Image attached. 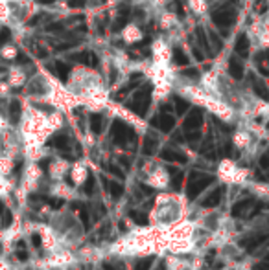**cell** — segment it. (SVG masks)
<instances>
[{
  "label": "cell",
  "mask_w": 269,
  "mask_h": 270,
  "mask_svg": "<svg viewBox=\"0 0 269 270\" xmlns=\"http://www.w3.org/2000/svg\"><path fill=\"white\" fill-rule=\"evenodd\" d=\"M127 19H129V17L118 15L116 22H114V24H113V32H120V30H122V28H124L125 24H127Z\"/></svg>",
  "instance_id": "obj_23"
},
{
  "label": "cell",
  "mask_w": 269,
  "mask_h": 270,
  "mask_svg": "<svg viewBox=\"0 0 269 270\" xmlns=\"http://www.w3.org/2000/svg\"><path fill=\"white\" fill-rule=\"evenodd\" d=\"M229 74H231L234 79H242V77H243V64H242V61H238L236 57L229 59Z\"/></svg>",
  "instance_id": "obj_8"
},
{
  "label": "cell",
  "mask_w": 269,
  "mask_h": 270,
  "mask_svg": "<svg viewBox=\"0 0 269 270\" xmlns=\"http://www.w3.org/2000/svg\"><path fill=\"white\" fill-rule=\"evenodd\" d=\"M91 129L94 134H100L103 131V116L102 114H92L91 116Z\"/></svg>",
  "instance_id": "obj_15"
},
{
  "label": "cell",
  "mask_w": 269,
  "mask_h": 270,
  "mask_svg": "<svg viewBox=\"0 0 269 270\" xmlns=\"http://www.w3.org/2000/svg\"><path fill=\"white\" fill-rule=\"evenodd\" d=\"M162 160H168V162H179V164H184L186 162V156L183 153H177V151H172V149H164L161 153Z\"/></svg>",
  "instance_id": "obj_10"
},
{
  "label": "cell",
  "mask_w": 269,
  "mask_h": 270,
  "mask_svg": "<svg viewBox=\"0 0 269 270\" xmlns=\"http://www.w3.org/2000/svg\"><path fill=\"white\" fill-rule=\"evenodd\" d=\"M173 103H175V111H177L179 114H183V112H186L190 109L188 101L183 100V98H179V96H175V98H173Z\"/></svg>",
  "instance_id": "obj_21"
},
{
  "label": "cell",
  "mask_w": 269,
  "mask_h": 270,
  "mask_svg": "<svg viewBox=\"0 0 269 270\" xmlns=\"http://www.w3.org/2000/svg\"><path fill=\"white\" fill-rule=\"evenodd\" d=\"M89 66H98V57L94 53H91V63H89Z\"/></svg>",
  "instance_id": "obj_38"
},
{
  "label": "cell",
  "mask_w": 269,
  "mask_h": 270,
  "mask_svg": "<svg viewBox=\"0 0 269 270\" xmlns=\"http://www.w3.org/2000/svg\"><path fill=\"white\" fill-rule=\"evenodd\" d=\"M253 90H254V94L258 96L260 100H264V101H269V90L267 86L262 83L260 79H256V77H253Z\"/></svg>",
  "instance_id": "obj_11"
},
{
  "label": "cell",
  "mask_w": 269,
  "mask_h": 270,
  "mask_svg": "<svg viewBox=\"0 0 269 270\" xmlns=\"http://www.w3.org/2000/svg\"><path fill=\"white\" fill-rule=\"evenodd\" d=\"M37 55H39V57H46V55H48V52H46L44 48H39V50H37Z\"/></svg>",
  "instance_id": "obj_40"
},
{
  "label": "cell",
  "mask_w": 269,
  "mask_h": 270,
  "mask_svg": "<svg viewBox=\"0 0 269 270\" xmlns=\"http://www.w3.org/2000/svg\"><path fill=\"white\" fill-rule=\"evenodd\" d=\"M70 61H78V63H85V64H89V63H91V53H89V52L74 53V55H70Z\"/></svg>",
  "instance_id": "obj_22"
},
{
  "label": "cell",
  "mask_w": 269,
  "mask_h": 270,
  "mask_svg": "<svg viewBox=\"0 0 269 270\" xmlns=\"http://www.w3.org/2000/svg\"><path fill=\"white\" fill-rule=\"evenodd\" d=\"M201 123H203V112H201L199 109H194V111H190V114L186 116L183 127H184V131H195V129H199Z\"/></svg>",
  "instance_id": "obj_6"
},
{
  "label": "cell",
  "mask_w": 269,
  "mask_h": 270,
  "mask_svg": "<svg viewBox=\"0 0 269 270\" xmlns=\"http://www.w3.org/2000/svg\"><path fill=\"white\" fill-rule=\"evenodd\" d=\"M256 270H269V259L258 263V265H256Z\"/></svg>",
  "instance_id": "obj_36"
},
{
  "label": "cell",
  "mask_w": 269,
  "mask_h": 270,
  "mask_svg": "<svg viewBox=\"0 0 269 270\" xmlns=\"http://www.w3.org/2000/svg\"><path fill=\"white\" fill-rule=\"evenodd\" d=\"M129 215H131V219H133L134 223H139V224H146V223H148V219L144 217V213H140V212H131Z\"/></svg>",
  "instance_id": "obj_28"
},
{
  "label": "cell",
  "mask_w": 269,
  "mask_h": 270,
  "mask_svg": "<svg viewBox=\"0 0 269 270\" xmlns=\"http://www.w3.org/2000/svg\"><path fill=\"white\" fill-rule=\"evenodd\" d=\"M92 191H94V176L89 175V178L85 182V193L87 195H92Z\"/></svg>",
  "instance_id": "obj_29"
},
{
  "label": "cell",
  "mask_w": 269,
  "mask_h": 270,
  "mask_svg": "<svg viewBox=\"0 0 269 270\" xmlns=\"http://www.w3.org/2000/svg\"><path fill=\"white\" fill-rule=\"evenodd\" d=\"M80 217H81V221H83V224H85V226H89V224H91V219H89V212H87V208H81V210H80Z\"/></svg>",
  "instance_id": "obj_30"
},
{
  "label": "cell",
  "mask_w": 269,
  "mask_h": 270,
  "mask_svg": "<svg viewBox=\"0 0 269 270\" xmlns=\"http://www.w3.org/2000/svg\"><path fill=\"white\" fill-rule=\"evenodd\" d=\"M157 145H159V142H157V138H153V136H146L144 145H142V153H144L146 156H150V154L155 153Z\"/></svg>",
  "instance_id": "obj_12"
},
{
  "label": "cell",
  "mask_w": 269,
  "mask_h": 270,
  "mask_svg": "<svg viewBox=\"0 0 269 270\" xmlns=\"http://www.w3.org/2000/svg\"><path fill=\"white\" fill-rule=\"evenodd\" d=\"M195 35H197V41H199V44H201V48H203L205 52H210L212 48H210V44H209V39H207V35H205V30L203 28H197L195 30Z\"/></svg>",
  "instance_id": "obj_19"
},
{
  "label": "cell",
  "mask_w": 269,
  "mask_h": 270,
  "mask_svg": "<svg viewBox=\"0 0 269 270\" xmlns=\"http://www.w3.org/2000/svg\"><path fill=\"white\" fill-rule=\"evenodd\" d=\"M150 103H151V88L150 85H146L142 90H139L137 94H134L133 101L129 103V109L133 112H137L139 116H146V112L150 109Z\"/></svg>",
  "instance_id": "obj_1"
},
{
  "label": "cell",
  "mask_w": 269,
  "mask_h": 270,
  "mask_svg": "<svg viewBox=\"0 0 269 270\" xmlns=\"http://www.w3.org/2000/svg\"><path fill=\"white\" fill-rule=\"evenodd\" d=\"M221 197H223V188H216L212 193H210L203 202H201V206L205 208H210V206H216V204H220Z\"/></svg>",
  "instance_id": "obj_9"
},
{
  "label": "cell",
  "mask_w": 269,
  "mask_h": 270,
  "mask_svg": "<svg viewBox=\"0 0 269 270\" xmlns=\"http://www.w3.org/2000/svg\"><path fill=\"white\" fill-rule=\"evenodd\" d=\"M0 221H2V226H10L11 221H13V215L8 208L4 206V202L0 201Z\"/></svg>",
  "instance_id": "obj_18"
},
{
  "label": "cell",
  "mask_w": 269,
  "mask_h": 270,
  "mask_svg": "<svg viewBox=\"0 0 269 270\" xmlns=\"http://www.w3.org/2000/svg\"><path fill=\"white\" fill-rule=\"evenodd\" d=\"M17 63H22V64H24V63H28V59L24 57V55H19V61H17Z\"/></svg>",
  "instance_id": "obj_42"
},
{
  "label": "cell",
  "mask_w": 269,
  "mask_h": 270,
  "mask_svg": "<svg viewBox=\"0 0 269 270\" xmlns=\"http://www.w3.org/2000/svg\"><path fill=\"white\" fill-rule=\"evenodd\" d=\"M39 2H41V4H52L54 0H39Z\"/></svg>",
  "instance_id": "obj_43"
},
{
  "label": "cell",
  "mask_w": 269,
  "mask_h": 270,
  "mask_svg": "<svg viewBox=\"0 0 269 270\" xmlns=\"http://www.w3.org/2000/svg\"><path fill=\"white\" fill-rule=\"evenodd\" d=\"M52 145L57 149H61V151H65V149H69V136H65V134H57V136L52 138Z\"/></svg>",
  "instance_id": "obj_17"
},
{
  "label": "cell",
  "mask_w": 269,
  "mask_h": 270,
  "mask_svg": "<svg viewBox=\"0 0 269 270\" xmlns=\"http://www.w3.org/2000/svg\"><path fill=\"white\" fill-rule=\"evenodd\" d=\"M10 120L11 123H19V120H21V103L17 100L10 103Z\"/></svg>",
  "instance_id": "obj_13"
},
{
  "label": "cell",
  "mask_w": 269,
  "mask_h": 270,
  "mask_svg": "<svg viewBox=\"0 0 269 270\" xmlns=\"http://www.w3.org/2000/svg\"><path fill=\"white\" fill-rule=\"evenodd\" d=\"M155 270H166V268H164V265H159V266H157Z\"/></svg>",
  "instance_id": "obj_44"
},
{
  "label": "cell",
  "mask_w": 269,
  "mask_h": 270,
  "mask_svg": "<svg viewBox=\"0 0 269 270\" xmlns=\"http://www.w3.org/2000/svg\"><path fill=\"white\" fill-rule=\"evenodd\" d=\"M151 265H153V259H139V263H137V266H134V270H150Z\"/></svg>",
  "instance_id": "obj_25"
},
{
  "label": "cell",
  "mask_w": 269,
  "mask_h": 270,
  "mask_svg": "<svg viewBox=\"0 0 269 270\" xmlns=\"http://www.w3.org/2000/svg\"><path fill=\"white\" fill-rule=\"evenodd\" d=\"M10 39H11V32L8 28H2V30H0V46H4Z\"/></svg>",
  "instance_id": "obj_26"
},
{
  "label": "cell",
  "mask_w": 269,
  "mask_h": 270,
  "mask_svg": "<svg viewBox=\"0 0 269 270\" xmlns=\"http://www.w3.org/2000/svg\"><path fill=\"white\" fill-rule=\"evenodd\" d=\"M212 22L216 26L220 28H229L236 22V11L231 10V8H223V10H218L212 13Z\"/></svg>",
  "instance_id": "obj_4"
},
{
  "label": "cell",
  "mask_w": 269,
  "mask_h": 270,
  "mask_svg": "<svg viewBox=\"0 0 269 270\" xmlns=\"http://www.w3.org/2000/svg\"><path fill=\"white\" fill-rule=\"evenodd\" d=\"M55 74H57V77H59L61 81H66L70 74V66L63 63V61H57V63H55Z\"/></svg>",
  "instance_id": "obj_14"
},
{
  "label": "cell",
  "mask_w": 269,
  "mask_h": 270,
  "mask_svg": "<svg viewBox=\"0 0 269 270\" xmlns=\"http://www.w3.org/2000/svg\"><path fill=\"white\" fill-rule=\"evenodd\" d=\"M109 171H111V173H114V175H118V176H124V173H122L118 167H114V165H109Z\"/></svg>",
  "instance_id": "obj_37"
},
{
  "label": "cell",
  "mask_w": 269,
  "mask_h": 270,
  "mask_svg": "<svg viewBox=\"0 0 269 270\" xmlns=\"http://www.w3.org/2000/svg\"><path fill=\"white\" fill-rule=\"evenodd\" d=\"M254 10L258 11V13H265V11H267V2H265V0H258V2L254 4Z\"/></svg>",
  "instance_id": "obj_31"
},
{
  "label": "cell",
  "mask_w": 269,
  "mask_h": 270,
  "mask_svg": "<svg viewBox=\"0 0 269 270\" xmlns=\"http://www.w3.org/2000/svg\"><path fill=\"white\" fill-rule=\"evenodd\" d=\"M173 63L179 64V66H186V64H188V55H186L181 48H175V50H173Z\"/></svg>",
  "instance_id": "obj_16"
},
{
  "label": "cell",
  "mask_w": 269,
  "mask_h": 270,
  "mask_svg": "<svg viewBox=\"0 0 269 270\" xmlns=\"http://www.w3.org/2000/svg\"><path fill=\"white\" fill-rule=\"evenodd\" d=\"M32 241H33V244H35V246H41V239H39V235H33Z\"/></svg>",
  "instance_id": "obj_41"
},
{
  "label": "cell",
  "mask_w": 269,
  "mask_h": 270,
  "mask_svg": "<svg viewBox=\"0 0 269 270\" xmlns=\"http://www.w3.org/2000/svg\"><path fill=\"white\" fill-rule=\"evenodd\" d=\"M184 75H188V77H197V70H186Z\"/></svg>",
  "instance_id": "obj_39"
},
{
  "label": "cell",
  "mask_w": 269,
  "mask_h": 270,
  "mask_svg": "<svg viewBox=\"0 0 269 270\" xmlns=\"http://www.w3.org/2000/svg\"><path fill=\"white\" fill-rule=\"evenodd\" d=\"M260 167H262V169H269V154H264V156L260 158Z\"/></svg>",
  "instance_id": "obj_34"
},
{
  "label": "cell",
  "mask_w": 269,
  "mask_h": 270,
  "mask_svg": "<svg viewBox=\"0 0 269 270\" xmlns=\"http://www.w3.org/2000/svg\"><path fill=\"white\" fill-rule=\"evenodd\" d=\"M65 30V24L63 22H54V24H48L46 26V32H54V33H59Z\"/></svg>",
  "instance_id": "obj_27"
},
{
  "label": "cell",
  "mask_w": 269,
  "mask_h": 270,
  "mask_svg": "<svg viewBox=\"0 0 269 270\" xmlns=\"http://www.w3.org/2000/svg\"><path fill=\"white\" fill-rule=\"evenodd\" d=\"M150 123H151V127L161 129L162 133H170V131L175 127V120H173V116H170L168 112H162V114L155 116Z\"/></svg>",
  "instance_id": "obj_5"
},
{
  "label": "cell",
  "mask_w": 269,
  "mask_h": 270,
  "mask_svg": "<svg viewBox=\"0 0 269 270\" xmlns=\"http://www.w3.org/2000/svg\"><path fill=\"white\" fill-rule=\"evenodd\" d=\"M234 52H236L238 55H242L243 59L249 55V37L245 35V33H242V35L236 39V46H234Z\"/></svg>",
  "instance_id": "obj_7"
},
{
  "label": "cell",
  "mask_w": 269,
  "mask_h": 270,
  "mask_svg": "<svg viewBox=\"0 0 269 270\" xmlns=\"http://www.w3.org/2000/svg\"><path fill=\"white\" fill-rule=\"evenodd\" d=\"M107 191L111 193V197H113V199H120V197H122V193H124V186L116 184V182H109Z\"/></svg>",
  "instance_id": "obj_20"
},
{
  "label": "cell",
  "mask_w": 269,
  "mask_h": 270,
  "mask_svg": "<svg viewBox=\"0 0 269 270\" xmlns=\"http://www.w3.org/2000/svg\"><path fill=\"white\" fill-rule=\"evenodd\" d=\"M175 11H177V15H179V19H183L184 17V8H183V4H181V0H175Z\"/></svg>",
  "instance_id": "obj_32"
},
{
  "label": "cell",
  "mask_w": 269,
  "mask_h": 270,
  "mask_svg": "<svg viewBox=\"0 0 269 270\" xmlns=\"http://www.w3.org/2000/svg\"><path fill=\"white\" fill-rule=\"evenodd\" d=\"M85 2L87 0H69V6L70 8H74V10H78V8H83Z\"/></svg>",
  "instance_id": "obj_33"
},
{
  "label": "cell",
  "mask_w": 269,
  "mask_h": 270,
  "mask_svg": "<svg viewBox=\"0 0 269 270\" xmlns=\"http://www.w3.org/2000/svg\"><path fill=\"white\" fill-rule=\"evenodd\" d=\"M209 184H212V176L203 175V173H192L188 184V197L190 199H195Z\"/></svg>",
  "instance_id": "obj_3"
},
{
  "label": "cell",
  "mask_w": 269,
  "mask_h": 270,
  "mask_svg": "<svg viewBox=\"0 0 269 270\" xmlns=\"http://www.w3.org/2000/svg\"><path fill=\"white\" fill-rule=\"evenodd\" d=\"M192 53H194V57L197 59V61H205V53L201 52L199 48H194V50H192Z\"/></svg>",
  "instance_id": "obj_35"
},
{
  "label": "cell",
  "mask_w": 269,
  "mask_h": 270,
  "mask_svg": "<svg viewBox=\"0 0 269 270\" xmlns=\"http://www.w3.org/2000/svg\"><path fill=\"white\" fill-rule=\"evenodd\" d=\"M210 43L214 44V48H216V52H220L221 48H223V43H221V39H220V35H218V33H214V32H210Z\"/></svg>",
  "instance_id": "obj_24"
},
{
  "label": "cell",
  "mask_w": 269,
  "mask_h": 270,
  "mask_svg": "<svg viewBox=\"0 0 269 270\" xmlns=\"http://www.w3.org/2000/svg\"><path fill=\"white\" fill-rule=\"evenodd\" d=\"M111 134H113V142L118 143V145H125L127 142H133V140H134L133 129L127 127V125H125V123H122V122H114L113 123Z\"/></svg>",
  "instance_id": "obj_2"
}]
</instances>
